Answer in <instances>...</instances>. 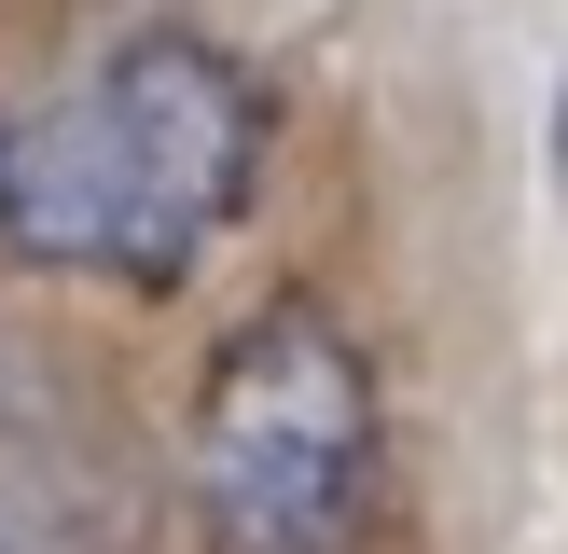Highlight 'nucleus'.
I'll list each match as a JSON object with an SVG mask.
<instances>
[{
    "instance_id": "f257e3e1",
    "label": "nucleus",
    "mask_w": 568,
    "mask_h": 554,
    "mask_svg": "<svg viewBox=\"0 0 568 554\" xmlns=\"http://www.w3.org/2000/svg\"><path fill=\"white\" fill-rule=\"evenodd\" d=\"M250 153H264L250 70L194 28H139V42L83 55L70 83L0 111V249L42 277L166 291L236 222Z\"/></svg>"
},
{
    "instance_id": "f03ea898",
    "label": "nucleus",
    "mask_w": 568,
    "mask_h": 554,
    "mask_svg": "<svg viewBox=\"0 0 568 554\" xmlns=\"http://www.w3.org/2000/svg\"><path fill=\"white\" fill-rule=\"evenodd\" d=\"M375 458L388 430L347 319L264 305L222 332L209 388H194V513L222 554H347L375 526Z\"/></svg>"
},
{
    "instance_id": "20e7f679",
    "label": "nucleus",
    "mask_w": 568,
    "mask_h": 554,
    "mask_svg": "<svg viewBox=\"0 0 568 554\" xmlns=\"http://www.w3.org/2000/svg\"><path fill=\"white\" fill-rule=\"evenodd\" d=\"M555 194H568V83H555Z\"/></svg>"
},
{
    "instance_id": "7ed1b4c3",
    "label": "nucleus",
    "mask_w": 568,
    "mask_h": 554,
    "mask_svg": "<svg viewBox=\"0 0 568 554\" xmlns=\"http://www.w3.org/2000/svg\"><path fill=\"white\" fill-rule=\"evenodd\" d=\"M0 554H125V458L14 332H0Z\"/></svg>"
}]
</instances>
